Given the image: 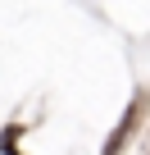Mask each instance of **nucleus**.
Segmentation results:
<instances>
[{"instance_id":"nucleus-1","label":"nucleus","mask_w":150,"mask_h":155,"mask_svg":"<svg viewBox=\"0 0 150 155\" xmlns=\"http://www.w3.org/2000/svg\"><path fill=\"white\" fill-rule=\"evenodd\" d=\"M136 119H141V101H136V105H127L123 123H118V128H114V137L105 141V155H118V150H123V141H127V137L136 132Z\"/></svg>"},{"instance_id":"nucleus-2","label":"nucleus","mask_w":150,"mask_h":155,"mask_svg":"<svg viewBox=\"0 0 150 155\" xmlns=\"http://www.w3.org/2000/svg\"><path fill=\"white\" fill-rule=\"evenodd\" d=\"M14 155H18V150H14Z\"/></svg>"}]
</instances>
